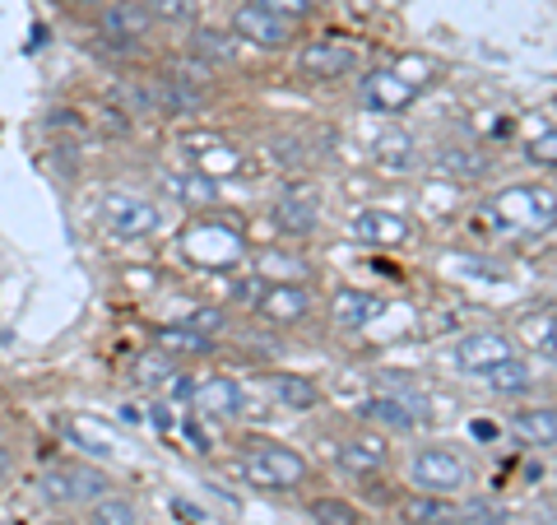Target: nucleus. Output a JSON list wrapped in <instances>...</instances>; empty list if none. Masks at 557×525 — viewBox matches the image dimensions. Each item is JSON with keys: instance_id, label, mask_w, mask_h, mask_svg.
<instances>
[{"instance_id": "nucleus-1", "label": "nucleus", "mask_w": 557, "mask_h": 525, "mask_svg": "<svg viewBox=\"0 0 557 525\" xmlns=\"http://www.w3.org/2000/svg\"><path fill=\"white\" fill-rule=\"evenodd\" d=\"M242 475H247L256 488H298L307 484V461L298 456L293 447H278V442H251V451L242 456Z\"/></svg>"}, {"instance_id": "nucleus-2", "label": "nucleus", "mask_w": 557, "mask_h": 525, "mask_svg": "<svg viewBox=\"0 0 557 525\" xmlns=\"http://www.w3.org/2000/svg\"><path fill=\"white\" fill-rule=\"evenodd\" d=\"M493 215L507 223V229H530V233H544L557 223V196L544 186H511L493 200Z\"/></svg>"}, {"instance_id": "nucleus-3", "label": "nucleus", "mask_w": 557, "mask_h": 525, "mask_svg": "<svg viewBox=\"0 0 557 525\" xmlns=\"http://www.w3.org/2000/svg\"><path fill=\"white\" fill-rule=\"evenodd\" d=\"M409 479L418 484V493H460L469 484V465L456 456V451H442V447H428L418 451L413 465H409Z\"/></svg>"}, {"instance_id": "nucleus-4", "label": "nucleus", "mask_w": 557, "mask_h": 525, "mask_svg": "<svg viewBox=\"0 0 557 525\" xmlns=\"http://www.w3.org/2000/svg\"><path fill=\"white\" fill-rule=\"evenodd\" d=\"M102 219H108L112 237H121V242H139V237L159 233V223H163L159 205H149L139 196H126V191H112L108 205H102Z\"/></svg>"}, {"instance_id": "nucleus-5", "label": "nucleus", "mask_w": 557, "mask_h": 525, "mask_svg": "<svg viewBox=\"0 0 557 525\" xmlns=\"http://www.w3.org/2000/svg\"><path fill=\"white\" fill-rule=\"evenodd\" d=\"M358 70V47H348V42H307L298 51V75L302 80H344V75H354Z\"/></svg>"}, {"instance_id": "nucleus-6", "label": "nucleus", "mask_w": 557, "mask_h": 525, "mask_svg": "<svg viewBox=\"0 0 557 525\" xmlns=\"http://www.w3.org/2000/svg\"><path fill=\"white\" fill-rule=\"evenodd\" d=\"M153 33V14L145 10V0H108L102 5V38L116 47H135Z\"/></svg>"}, {"instance_id": "nucleus-7", "label": "nucleus", "mask_w": 557, "mask_h": 525, "mask_svg": "<svg viewBox=\"0 0 557 525\" xmlns=\"http://www.w3.org/2000/svg\"><path fill=\"white\" fill-rule=\"evenodd\" d=\"M102 488H108V479L94 475V469H79V465H57V469H47V475H42L47 502H61V506H70V502H94Z\"/></svg>"}, {"instance_id": "nucleus-8", "label": "nucleus", "mask_w": 557, "mask_h": 525, "mask_svg": "<svg viewBox=\"0 0 557 525\" xmlns=\"http://www.w3.org/2000/svg\"><path fill=\"white\" fill-rule=\"evenodd\" d=\"M233 33H237L242 42L274 51V47H284V42L293 38V24H288V20H278V14H270V10L242 5V10L233 14Z\"/></svg>"}, {"instance_id": "nucleus-9", "label": "nucleus", "mask_w": 557, "mask_h": 525, "mask_svg": "<svg viewBox=\"0 0 557 525\" xmlns=\"http://www.w3.org/2000/svg\"><path fill=\"white\" fill-rule=\"evenodd\" d=\"M190 405L200 414H214V418H237V414H247V391H242L233 377H209V381L190 387Z\"/></svg>"}, {"instance_id": "nucleus-10", "label": "nucleus", "mask_w": 557, "mask_h": 525, "mask_svg": "<svg viewBox=\"0 0 557 525\" xmlns=\"http://www.w3.org/2000/svg\"><path fill=\"white\" fill-rule=\"evenodd\" d=\"M317 219H321V200L311 196V191H302V186H288L284 196L274 200V229L288 233V237L311 233L317 229Z\"/></svg>"}, {"instance_id": "nucleus-11", "label": "nucleus", "mask_w": 557, "mask_h": 525, "mask_svg": "<svg viewBox=\"0 0 557 525\" xmlns=\"http://www.w3.org/2000/svg\"><path fill=\"white\" fill-rule=\"evenodd\" d=\"M362 98H368L372 112H405L418 98V84L405 80L399 70H376V75L362 80Z\"/></svg>"}, {"instance_id": "nucleus-12", "label": "nucleus", "mask_w": 557, "mask_h": 525, "mask_svg": "<svg viewBox=\"0 0 557 525\" xmlns=\"http://www.w3.org/2000/svg\"><path fill=\"white\" fill-rule=\"evenodd\" d=\"M256 307H260V317H265V321L288 326V321H302L307 317L311 293H307V284H270V289H260Z\"/></svg>"}, {"instance_id": "nucleus-13", "label": "nucleus", "mask_w": 557, "mask_h": 525, "mask_svg": "<svg viewBox=\"0 0 557 525\" xmlns=\"http://www.w3.org/2000/svg\"><path fill=\"white\" fill-rule=\"evenodd\" d=\"M516 354V349H511V340L507 335H497V330H479V335H465V344H460V367H465V373H493V367L497 363H507Z\"/></svg>"}, {"instance_id": "nucleus-14", "label": "nucleus", "mask_w": 557, "mask_h": 525, "mask_svg": "<svg viewBox=\"0 0 557 525\" xmlns=\"http://www.w3.org/2000/svg\"><path fill=\"white\" fill-rule=\"evenodd\" d=\"M354 237L368 242V247H399V242L409 237V223L391 215V209H362V215H354Z\"/></svg>"}, {"instance_id": "nucleus-15", "label": "nucleus", "mask_w": 557, "mask_h": 525, "mask_svg": "<svg viewBox=\"0 0 557 525\" xmlns=\"http://www.w3.org/2000/svg\"><path fill=\"white\" fill-rule=\"evenodd\" d=\"M330 312H335V321L344 330H362V326H372L381 312H386V297H376L368 289H339L335 303H330Z\"/></svg>"}, {"instance_id": "nucleus-16", "label": "nucleus", "mask_w": 557, "mask_h": 525, "mask_svg": "<svg viewBox=\"0 0 557 525\" xmlns=\"http://www.w3.org/2000/svg\"><path fill=\"white\" fill-rule=\"evenodd\" d=\"M368 424H386V428H413L418 418H423L428 410H418V400H405V395H372V400H362V410H358Z\"/></svg>"}, {"instance_id": "nucleus-17", "label": "nucleus", "mask_w": 557, "mask_h": 525, "mask_svg": "<svg viewBox=\"0 0 557 525\" xmlns=\"http://www.w3.org/2000/svg\"><path fill=\"white\" fill-rule=\"evenodd\" d=\"M399 516L409 525H460V506L442 493H413L399 502Z\"/></svg>"}, {"instance_id": "nucleus-18", "label": "nucleus", "mask_w": 557, "mask_h": 525, "mask_svg": "<svg viewBox=\"0 0 557 525\" xmlns=\"http://www.w3.org/2000/svg\"><path fill=\"white\" fill-rule=\"evenodd\" d=\"M153 344H159L168 358H205V354H214V335H200V330H190V326H163Z\"/></svg>"}, {"instance_id": "nucleus-19", "label": "nucleus", "mask_w": 557, "mask_h": 525, "mask_svg": "<svg viewBox=\"0 0 557 525\" xmlns=\"http://www.w3.org/2000/svg\"><path fill=\"white\" fill-rule=\"evenodd\" d=\"M511 432L525 447H553L557 442V410H516Z\"/></svg>"}, {"instance_id": "nucleus-20", "label": "nucleus", "mask_w": 557, "mask_h": 525, "mask_svg": "<svg viewBox=\"0 0 557 525\" xmlns=\"http://www.w3.org/2000/svg\"><path fill=\"white\" fill-rule=\"evenodd\" d=\"M237 42L242 38H228V33H219V28H196L190 33V57L205 65H228V61H237Z\"/></svg>"}, {"instance_id": "nucleus-21", "label": "nucleus", "mask_w": 557, "mask_h": 525, "mask_svg": "<svg viewBox=\"0 0 557 525\" xmlns=\"http://www.w3.org/2000/svg\"><path fill=\"white\" fill-rule=\"evenodd\" d=\"M270 387H274V400H278L284 410L307 414L311 405H317V381L302 377V373H278V377L270 381Z\"/></svg>"}, {"instance_id": "nucleus-22", "label": "nucleus", "mask_w": 557, "mask_h": 525, "mask_svg": "<svg viewBox=\"0 0 557 525\" xmlns=\"http://www.w3.org/2000/svg\"><path fill=\"white\" fill-rule=\"evenodd\" d=\"M413 135H405V131H386L376 139V163L381 168H391V172H405V168H413Z\"/></svg>"}, {"instance_id": "nucleus-23", "label": "nucleus", "mask_w": 557, "mask_h": 525, "mask_svg": "<svg viewBox=\"0 0 557 525\" xmlns=\"http://www.w3.org/2000/svg\"><path fill=\"white\" fill-rule=\"evenodd\" d=\"M437 168L450 172V178H483V172H487V159H483V154H474V149L446 145V149H437Z\"/></svg>"}, {"instance_id": "nucleus-24", "label": "nucleus", "mask_w": 557, "mask_h": 525, "mask_svg": "<svg viewBox=\"0 0 557 525\" xmlns=\"http://www.w3.org/2000/svg\"><path fill=\"white\" fill-rule=\"evenodd\" d=\"M339 461L348 469H381V465H386V447H381L376 437H358V442L339 447Z\"/></svg>"}, {"instance_id": "nucleus-25", "label": "nucleus", "mask_w": 557, "mask_h": 525, "mask_svg": "<svg viewBox=\"0 0 557 525\" xmlns=\"http://www.w3.org/2000/svg\"><path fill=\"white\" fill-rule=\"evenodd\" d=\"M483 377H487V387H493V391H507V395H516V391H525V387H530V381H534V377H530V367H525V363H520L516 354H511L507 363H497V367H493V373H483Z\"/></svg>"}, {"instance_id": "nucleus-26", "label": "nucleus", "mask_w": 557, "mask_h": 525, "mask_svg": "<svg viewBox=\"0 0 557 525\" xmlns=\"http://www.w3.org/2000/svg\"><path fill=\"white\" fill-rule=\"evenodd\" d=\"M89 525H139V516L126 498H98L89 512Z\"/></svg>"}, {"instance_id": "nucleus-27", "label": "nucleus", "mask_w": 557, "mask_h": 525, "mask_svg": "<svg viewBox=\"0 0 557 525\" xmlns=\"http://www.w3.org/2000/svg\"><path fill=\"white\" fill-rule=\"evenodd\" d=\"M311 521H317V525H358L362 516L348 502H339V498H317V502H311Z\"/></svg>"}, {"instance_id": "nucleus-28", "label": "nucleus", "mask_w": 557, "mask_h": 525, "mask_svg": "<svg viewBox=\"0 0 557 525\" xmlns=\"http://www.w3.org/2000/svg\"><path fill=\"white\" fill-rule=\"evenodd\" d=\"M153 24H190L196 20V0H145Z\"/></svg>"}, {"instance_id": "nucleus-29", "label": "nucleus", "mask_w": 557, "mask_h": 525, "mask_svg": "<svg viewBox=\"0 0 557 525\" xmlns=\"http://www.w3.org/2000/svg\"><path fill=\"white\" fill-rule=\"evenodd\" d=\"M172 377H177V373H172V358L163 354V349L135 363V381H145V387H168Z\"/></svg>"}, {"instance_id": "nucleus-30", "label": "nucleus", "mask_w": 557, "mask_h": 525, "mask_svg": "<svg viewBox=\"0 0 557 525\" xmlns=\"http://www.w3.org/2000/svg\"><path fill=\"white\" fill-rule=\"evenodd\" d=\"M247 5L270 10V14H278V20L298 24V20H307V14H311V5H317V0H247Z\"/></svg>"}, {"instance_id": "nucleus-31", "label": "nucleus", "mask_w": 557, "mask_h": 525, "mask_svg": "<svg viewBox=\"0 0 557 525\" xmlns=\"http://www.w3.org/2000/svg\"><path fill=\"white\" fill-rule=\"evenodd\" d=\"M460 521L465 525H507V506H497V502H465Z\"/></svg>"}, {"instance_id": "nucleus-32", "label": "nucleus", "mask_w": 557, "mask_h": 525, "mask_svg": "<svg viewBox=\"0 0 557 525\" xmlns=\"http://www.w3.org/2000/svg\"><path fill=\"white\" fill-rule=\"evenodd\" d=\"M530 159L539 168H557V131L553 126H539V135L530 139Z\"/></svg>"}, {"instance_id": "nucleus-33", "label": "nucleus", "mask_w": 557, "mask_h": 525, "mask_svg": "<svg viewBox=\"0 0 557 525\" xmlns=\"http://www.w3.org/2000/svg\"><path fill=\"white\" fill-rule=\"evenodd\" d=\"M177 196L190 200V205H214L219 191H214V182H209V178H182L177 182Z\"/></svg>"}, {"instance_id": "nucleus-34", "label": "nucleus", "mask_w": 557, "mask_h": 525, "mask_svg": "<svg viewBox=\"0 0 557 525\" xmlns=\"http://www.w3.org/2000/svg\"><path fill=\"white\" fill-rule=\"evenodd\" d=\"M75 437L84 442V451H98V456H108V451H112L108 432H102L98 424H89V418H79V424H75Z\"/></svg>"}, {"instance_id": "nucleus-35", "label": "nucleus", "mask_w": 557, "mask_h": 525, "mask_svg": "<svg viewBox=\"0 0 557 525\" xmlns=\"http://www.w3.org/2000/svg\"><path fill=\"white\" fill-rule=\"evenodd\" d=\"M182 326L200 330V335H219V330H223V312H219V307H200V312H190Z\"/></svg>"}, {"instance_id": "nucleus-36", "label": "nucleus", "mask_w": 557, "mask_h": 525, "mask_svg": "<svg viewBox=\"0 0 557 525\" xmlns=\"http://www.w3.org/2000/svg\"><path fill=\"white\" fill-rule=\"evenodd\" d=\"M525 335H530L534 349H548L553 335H557V317H530V321H525Z\"/></svg>"}, {"instance_id": "nucleus-37", "label": "nucleus", "mask_w": 557, "mask_h": 525, "mask_svg": "<svg viewBox=\"0 0 557 525\" xmlns=\"http://www.w3.org/2000/svg\"><path fill=\"white\" fill-rule=\"evenodd\" d=\"M172 512H177L186 525H205V521H209V516L200 512V506H196V502H186V498H172Z\"/></svg>"}, {"instance_id": "nucleus-38", "label": "nucleus", "mask_w": 557, "mask_h": 525, "mask_svg": "<svg viewBox=\"0 0 557 525\" xmlns=\"http://www.w3.org/2000/svg\"><path fill=\"white\" fill-rule=\"evenodd\" d=\"M57 5H65V10H102L108 0H57Z\"/></svg>"}, {"instance_id": "nucleus-39", "label": "nucleus", "mask_w": 557, "mask_h": 525, "mask_svg": "<svg viewBox=\"0 0 557 525\" xmlns=\"http://www.w3.org/2000/svg\"><path fill=\"white\" fill-rule=\"evenodd\" d=\"M153 424H159V428H172V410H163V405H153Z\"/></svg>"}, {"instance_id": "nucleus-40", "label": "nucleus", "mask_w": 557, "mask_h": 525, "mask_svg": "<svg viewBox=\"0 0 557 525\" xmlns=\"http://www.w3.org/2000/svg\"><path fill=\"white\" fill-rule=\"evenodd\" d=\"M121 418H126V424H139V418H145V414H139L135 405H121Z\"/></svg>"}, {"instance_id": "nucleus-41", "label": "nucleus", "mask_w": 557, "mask_h": 525, "mask_svg": "<svg viewBox=\"0 0 557 525\" xmlns=\"http://www.w3.org/2000/svg\"><path fill=\"white\" fill-rule=\"evenodd\" d=\"M548 354H553V358H557V335H553V344H548Z\"/></svg>"}, {"instance_id": "nucleus-42", "label": "nucleus", "mask_w": 557, "mask_h": 525, "mask_svg": "<svg viewBox=\"0 0 557 525\" xmlns=\"http://www.w3.org/2000/svg\"><path fill=\"white\" fill-rule=\"evenodd\" d=\"M0 525H10V521H5V516H0Z\"/></svg>"}]
</instances>
